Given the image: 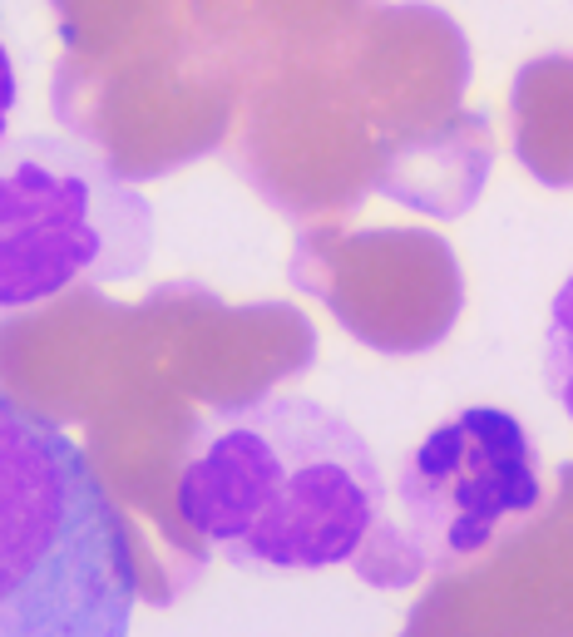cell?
<instances>
[{"label": "cell", "instance_id": "6da1fadb", "mask_svg": "<svg viewBox=\"0 0 573 637\" xmlns=\"http://www.w3.org/2000/svg\"><path fill=\"white\" fill-rule=\"evenodd\" d=\"M179 519L247 574L356 563L386 524V479L351 420L307 395H253L198 425Z\"/></svg>", "mask_w": 573, "mask_h": 637}, {"label": "cell", "instance_id": "7a4b0ae2", "mask_svg": "<svg viewBox=\"0 0 573 637\" xmlns=\"http://www.w3.org/2000/svg\"><path fill=\"white\" fill-rule=\"evenodd\" d=\"M134 603V543L89 455L0 391V637H124Z\"/></svg>", "mask_w": 573, "mask_h": 637}, {"label": "cell", "instance_id": "3957f363", "mask_svg": "<svg viewBox=\"0 0 573 637\" xmlns=\"http://www.w3.org/2000/svg\"><path fill=\"white\" fill-rule=\"evenodd\" d=\"M149 252V198L99 149L60 134L0 138V321L138 277Z\"/></svg>", "mask_w": 573, "mask_h": 637}, {"label": "cell", "instance_id": "277c9868", "mask_svg": "<svg viewBox=\"0 0 573 637\" xmlns=\"http://www.w3.org/2000/svg\"><path fill=\"white\" fill-rule=\"evenodd\" d=\"M539 500V455L524 425L510 410L469 405L405 455L395 479L401 514L371 534L351 568L376 588H411L415 578L494 549Z\"/></svg>", "mask_w": 573, "mask_h": 637}, {"label": "cell", "instance_id": "5b68a950", "mask_svg": "<svg viewBox=\"0 0 573 637\" xmlns=\"http://www.w3.org/2000/svg\"><path fill=\"white\" fill-rule=\"evenodd\" d=\"M544 376H549L553 401L563 405L573 425V272L549 302V327H544Z\"/></svg>", "mask_w": 573, "mask_h": 637}, {"label": "cell", "instance_id": "8992f818", "mask_svg": "<svg viewBox=\"0 0 573 637\" xmlns=\"http://www.w3.org/2000/svg\"><path fill=\"white\" fill-rule=\"evenodd\" d=\"M15 99H21V79H15V60H11V45H5V30H0V138H5V128H11Z\"/></svg>", "mask_w": 573, "mask_h": 637}]
</instances>
